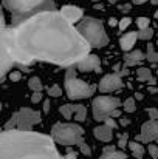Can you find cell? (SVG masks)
Returning <instances> with one entry per match:
<instances>
[{
	"label": "cell",
	"mask_w": 158,
	"mask_h": 159,
	"mask_svg": "<svg viewBox=\"0 0 158 159\" xmlns=\"http://www.w3.org/2000/svg\"><path fill=\"white\" fill-rule=\"evenodd\" d=\"M8 47L14 62L34 60L70 66L90 53V43L78 28L54 9L39 11L8 28Z\"/></svg>",
	"instance_id": "obj_1"
},
{
	"label": "cell",
	"mask_w": 158,
	"mask_h": 159,
	"mask_svg": "<svg viewBox=\"0 0 158 159\" xmlns=\"http://www.w3.org/2000/svg\"><path fill=\"white\" fill-rule=\"evenodd\" d=\"M0 159H64L51 136L11 128L0 133Z\"/></svg>",
	"instance_id": "obj_2"
},
{
	"label": "cell",
	"mask_w": 158,
	"mask_h": 159,
	"mask_svg": "<svg viewBox=\"0 0 158 159\" xmlns=\"http://www.w3.org/2000/svg\"><path fill=\"white\" fill-rule=\"evenodd\" d=\"M82 136H84V128L78 124L59 122L51 128V138L54 139V142L62 145H78L84 155L90 156L92 148L85 144Z\"/></svg>",
	"instance_id": "obj_3"
},
{
	"label": "cell",
	"mask_w": 158,
	"mask_h": 159,
	"mask_svg": "<svg viewBox=\"0 0 158 159\" xmlns=\"http://www.w3.org/2000/svg\"><path fill=\"white\" fill-rule=\"evenodd\" d=\"M3 6L12 14V23H17L39 11L53 9L54 0H2Z\"/></svg>",
	"instance_id": "obj_4"
},
{
	"label": "cell",
	"mask_w": 158,
	"mask_h": 159,
	"mask_svg": "<svg viewBox=\"0 0 158 159\" xmlns=\"http://www.w3.org/2000/svg\"><path fill=\"white\" fill-rule=\"evenodd\" d=\"M76 28L81 33V36L93 48H103L108 43V36L105 33L103 22L95 19V17H87V19L81 20Z\"/></svg>",
	"instance_id": "obj_5"
},
{
	"label": "cell",
	"mask_w": 158,
	"mask_h": 159,
	"mask_svg": "<svg viewBox=\"0 0 158 159\" xmlns=\"http://www.w3.org/2000/svg\"><path fill=\"white\" fill-rule=\"evenodd\" d=\"M65 91L70 99L79 101V99L92 98L96 91V87L81 80L76 76V71L73 68H70V70H67V74H65Z\"/></svg>",
	"instance_id": "obj_6"
},
{
	"label": "cell",
	"mask_w": 158,
	"mask_h": 159,
	"mask_svg": "<svg viewBox=\"0 0 158 159\" xmlns=\"http://www.w3.org/2000/svg\"><path fill=\"white\" fill-rule=\"evenodd\" d=\"M41 113L34 111L31 108H20L17 113L11 116V119L6 122L5 130L19 128V130H33L34 125L41 124Z\"/></svg>",
	"instance_id": "obj_7"
},
{
	"label": "cell",
	"mask_w": 158,
	"mask_h": 159,
	"mask_svg": "<svg viewBox=\"0 0 158 159\" xmlns=\"http://www.w3.org/2000/svg\"><path fill=\"white\" fill-rule=\"evenodd\" d=\"M12 63H14V59H12L9 47H8V28L5 23V16L0 8V80L9 71Z\"/></svg>",
	"instance_id": "obj_8"
},
{
	"label": "cell",
	"mask_w": 158,
	"mask_h": 159,
	"mask_svg": "<svg viewBox=\"0 0 158 159\" xmlns=\"http://www.w3.org/2000/svg\"><path fill=\"white\" fill-rule=\"evenodd\" d=\"M121 107V102L118 98H112V96H98L93 99V117L98 122H104L105 117L110 116V113L116 108Z\"/></svg>",
	"instance_id": "obj_9"
},
{
	"label": "cell",
	"mask_w": 158,
	"mask_h": 159,
	"mask_svg": "<svg viewBox=\"0 0 158 159\" xmlns=\"http://www.w3.org/2000/svg\"><path fill=\"white\" fill-rule=\"evenodd\" d=\"M124 87V82L121 79V76L118 73H110V74H105L104 77L99 80V91L101 93H112V91H116L119 88Z\"/></svg>",
	"instance_id": "obj_10"
},
{
	"label": "cell",
	"mask_w": 158,
	"mask_h": 159,
	"mask_svg": "<svg viewBox=\"0 0 158 159\" xmlns=\"http://www.w3.org/2000/svg\"><path fill=\"white\" fill-rule=\"evenodd\" d=\"M158 139V119H151L143 124L141 133L136 136V141H141L144 144H149Z\"/></svg>",
	"instance_id": "obj_11"
},
{
	"label": "cell",
	"mask_w": 158,
	"mask_h": 159,
	"mask_svg": "<svg viewBox=\"0 0 158 159\" xmlns=\"http://www.w3.org/2000/svg\"><path fill=\"white\" fill-rule=\"evenodd\" d=\"M78 70L82 71V73H87V71H99L101 70V62H99V57L96 54H87L84 59H81L78 63H76Z\"/></svg>",
	"instance_id": "obj_12"
},
{
	"label": "cell",
	"mask_w": 158,
	"mask_h": 159,
	"mask_svg": "<svg viewBox=\"0 0 158 159\" xmlns=\"http://www.w3.org/2000/svg\"><path fill=\"white\" fill-rule=\"evenodd\" d=\"M59 12H60L62 17H64L67 22H70L71 25L78 23V22L82 19V16H84V11H82L79 6H76V5H65V6H62V9H60Z\"/></svg>",
	"instance_id": "obj_13"
},
{
	"label": "cell",
	"mask_w": 158,
	"mask_h": 159,
	"mask_svg": "<svg viewBox=\"0 0 158 159\" xmlns=\"http://www.w3.org/2000/svg\"><path fill=\"white\" fill-rule=\"evenodd\" d=\"M93 134H95L96 139H99L103 142H110L112 138H113V128L108 127L107 124H103V125H99L93 130Z\"/></svg>",
	"instance_id": "obj_14"
},
{
	"label": "cell",
	"mask_w": 158,
	"mask_h": 159,
	"mask_svg": "<svg viewBox=\"0 0 158 159\" xmlns=\"http://www.w3.org/2000/svg\"><path fill=\"white\" fill-rule=\"evenodd\" d=\"M136 39H138V33L136 31H130V33H126L121 39H119V47L122 51H130L133 48V45L136 43Z\"/></svg>",
	"instance_id": "obj_15"
},
{
	"label": "cell",
	"mask_w": 158,
	"mask_h": 159,
	"mask_svg": "<svg viewBox=\"0 0 158 159\" xmlns=\"http://www.w3.org/2000/svg\"><path fill=\"white\" fill-rule=\"evenodd\" d=\"M146 59V54L140 50H133V51H127V54L124 56V62H126V66H132V65H136V63H141L143 60Z\"/></svg>",
	"instance_id": "obj_16"
},
{
	"label": "cell",
	"mask_w": 158,
	"mask_h": 159,
	"mask_svg": "<svg viewBox=\"0 0 158 159\" xmlns=\"http://www.w3.org/2000/svg\"><path fill=\"white\" fill-rule=\"evenodd\" d=\"M127 155L122 150H116L113 145H107L103 150V155L99 156V159H126Z\"/></svg>",
	"instance_id": "obj_17"
},
{
	"label": "cell",
	"mask_w": 158,
	"mask_h": 159,
	"mask_svg": "<svg viewBox=\"0 0 158 159\" xmlns=\"http://www.w3.org/2000/svg\"><path fill=\"white\" fill-rule=\"evenodd\" d=\"M127 145H129V148H130V152H132V155H133L135 158L136 159H143L144 153H146V150H144L143 144H140L138 141H132V142H129Z\"/></svg>",
	"instance_id": "obj_18"
},
{
	"label": "cell",
	"mask_w": 158,
	"mask_h": 159,
	"mask_svg": "<svg viewBox=\"0 0 158 159\" xmlns=\"http://www.w3.org/2000/svg\"><path fill=\"white\" fill-rule=\"evenodd\" d=\"M28 88H30L31 91H42V90H44V84H42L41 77H37V76L31 77V79L28 80Z\"/></svg>",
	"instance_id": "obj_19"
},
{
	"label": "cell",
	"mask_w": 158,
	"mask_h": 159,
	"mask_svg": "<svg viewBox=\"0 0 158 159\" xmlns=\"http://www.w3.org/2000/svg\"><path fill=\"white\" fill-rule=\"evenodd\" d=\"M85 119H87V108H85V105H76V108H74V120L84 122Z\"/></svg>",
	"instance_id": "obj_20"
},
{
	"label": "cell",
	"mask_w": 158,
	"mask_h": 159,
	"mask_svg": "<svg viewBox=\"0 0 158 159\" xmlns=\"http://www.w3.org/2000/svg\"><path fill=\"white\" fill-rule=\"evenodd\" d=\"M74 108L76 105H70V104H65L59 108V113L65 117V119H71V116L74 114Z\"/></svg>",
	"instance_id": "obj_21"
},
{
	"label": "cell",
	"mask_w": 158,
	"mask_h": 159,
	"mask_svg": "<svg viewBox=\"0 0 158 159\" xmlns=\"http://www.w3.org/2000/svg\"><path fill=\"white\" fill-rule=\"evenodd\" d=\"M146 59H147L151 63H157V62H158V53L155 51V48H154V45H152V43H149V45H147Z\"/></svg>",
	"instance_id": "obj_22"
},
{
	"label": "cell",
	"mask_w": 158,
	"mask_h": 159,
	"mask_svg": "<svg viewBox=\"0 0 158 159\" xmlns=\"http://www.w3.org/2000/svg\"><path fill=\"white\" fill-rule=\"evenodd\" d=\"M136 77L138 80H151L152 79V74H151V70L149 68H138L136 70Z\"/></svg>",
	"instance_id": "obj_23"
},
{
	"label": "cell",
	"mask_w": 158,
	"mask_h": 159,
	"mask_svg": "<svg viewBox=\"0 0 158 159\" xmlns=\"http://www.w3.org/2000/svg\"><path fill=\"white\" fill-rule=\"evenodd\" d=\"M122 108H124L126 113H133V111H136V102H135V98H129V99H126L124 104H122Z\"/></svg>",
	"instance_id": "obj_24"
},
{
	"label": "cell",
	"mask_w": 158,
	"mask_h": 159,
	"mask_svg": "<svg viewBox=\"0 0 158 159\" xmlns=\"http://www.w3.org/2000/svg\"><path fill=\"white\" fill-rule=\"evenodd\" d=\"M154 37V30L152 28H144V30H140V33H138V39H141V40H151Z\"/></svg>",
	"instance_id": "obj_25"
},
{
	"label": "cell",
	"mask_w": 158,
	"mask_h": 159,
	"mask_svg": "<svg viewBox=\"0 0 158 159\" xmlns=\"http://www.w3.org/2000/svg\"><path fill=\"white\" fill-rule=\"evenodd\" d=\"M47 93H48L51 98H59V96H62V88H60L57 84H54V85H51V87H48Z\"/></svg>",
	"instance_id": "obj_26"
},
{
	"label": "cell",
	"mask_w": 158,
	"mask_h": 159,
	"mask_svg": "<svg viewBox=\"0 0 158 159\" xmlns=\"http://www.w3.org/2000/svg\"><path fill=\"white\" fill-rule=\"evenodd\" d=\"M130 23H132V19L130 17H122L121 20H118V28L121 31H124V30H127L130 26Z\"/></svg>",
	"instance_id": "obj_27"
},
{
	"label": "cell",
	"mask_w": 158,
	"mask_h": 159,
	"mask_svg": "<svg viewBox=\"0 0 158 159\" xmlns=\"http://www.w3.org/2000/svg\"><path fill=\"white\" fill-rule=\"evenodd\" d=\"M127 144H129V134H127V133L119 134V139H118V147L122 150V148H126V147H127Z\"/></svg>",
	"instance_id": "obj_28"
},
{
	"label": "cell",
	"mask_w": 158,
	"mask_h": 159,
	"mask_svg": "<svg viewBox=\"0 0 158 159\" xmlns=\"http://www.w3.org/2000/svg\"><path fill=\"white\" fill-rule=\"evenodd\" d=\"M149 23H151V20H149L147 17H138V19H136V25H138V28H140V30L147 28V26H149Z\"/></svg>",
	"instance_id": "obj_29"
},
{
	"label": "cell",
	"mask_w": 158,
	"mask_h": 159,
	"mask_svg": "<svg viewBox=\"0 0 158 159\" xmlns=\"http://www.w3.org/2000/svg\"><path fill=\"white\" fill-rule=\"evenodd\" d=\"M42 99H44V96H42L41 91H33V96H31V102L33 104H39Z\"/></svg>",
	"instance_id": "obj_30"
},
{
	"label": "cell",
	"mask_w": 158,
	"mask_h": 159,
	"mask_svg": "<svg viewBox=\"0 0 158 159\" xmlns=\"http://www.w3.org/2000/svg\"><path fill=\"white\" fill-rule=\"evenodd\" d=\"M147 152H149V155H151L154 159H158V147L155 144H151L149 148H147Z\"/></svg>",
	"instance_id": "obj_31"
},
{
	"label": "cell",
	"mask_w": 158,
	"mask_h": 159,
	"mask_svg": "<svg viewBox=\"0 0 158 159\" xmlns=\"http://www.w3.org/2000/svg\"><path fill=\"white\" fill-rule=\"evenodd\" d=\"M20 79H22V73H20V71H11V73H9V80L17 82V80H20Z\"/></svg>",
	"instance_id": "obj_32"
},
{
	"label": "cell",
	"mask_w": 158,
	"mask_h": 159,
	"mask_svg": "<svg viewBox=\"0 0 158 159\" xmlns=\"http://www.w3.org/2000/svg\"><path fill=\"white\" fill-rule=\"evenodd\" d=\"M149 119H158V108H147Z\"/></svg>",
	"instance_id": "obj_33"
},
{
	"label": "cell",
	"mask_w": 158,
	"mask_h": 159,
	"mask_svg": "<svg viewBox=\"0 0 158 159\" xmlns=\"http://www.w3.org/2000/svg\"><path fill=\"white\" fill-rule=\"evenodd\" d=\"M104 122L107 124V125H108V127H112L113 130L116 128V122H115V119H113V117H105Z\"/></svg>",
	"instance_id": "obj_34"
},
{
	"label": "cell",
	"mask_w": 158,
	"mask_h": 159,
	"mask_svg": "<svg viewBox=\"0 0 158 159\" xmlns=\"http://www.w3.org/2000/svg\"><path fill=\"white\" fill-rule=\"evenodd\" d=\"M64 159H78V153H76V152H68V153L64 156Z\"/></svg>",
	"instance_id": "obj_35"
},
{
	"label": "cell",
	"mask_w": 158,
	"mask_h": 159,
	"mask_svg": "<svg viewBox=\"0 0 158 159\" xmlns=\"http://www.w3.org/2000/svg\"><path fill=\"white\" fill-rule=\"evenodd\" d=\"M119 116H121V111L116 108V110H113V111L110 113V116H108V117H113V119H115V117H119Z\"/></svg>",
	"instance_id": "obj_36"
},
{
	"label": "cell",
	"mask_w": 158,
	"mask_h": 159,
	"mask_svg": "<svg viewBox=\"0 0 158 159\" xmlns=\"http://www.w3.org/2000/svg\"><path fill=\"white\" fill-rule=\"evenodd\" d=\"M50 101H44V113H47V114H48V113H50Z\"/></svg>",
	"instance_id": "obj_37"
},
{
	"label": "cell",
	"mask_w": 158,
	"mask_h": 159,
	"mask_svg": "<svg viewBox=\"0 0 158 159\" xmlns=\"http://www.w3.org/2000/svg\"><path fill=\"white\" fill-rule=\"evenodd\" d=\"M119 11H121V12H127V11H130V5H129V3H127V5H121V6H119Z\"/></svg>",
	"instance_id": "obj_38"
},
{
	"label": "cell",
	"mask_w": 158,
	"mask_h": 159,
	"mask_svg": "<svg viewBox=\"0 0 158 159\" xmlns=\"http://www.w3.org/2000/svg\"><path fill=\"white\" fill-rule=\"evenodd\" d=\"M108 25H110V26H118V20H116L115 17H110V19H108Z\"/></svg>",
	"instance_id": "obj_39"
},
{
	"label": "cell",
	"mask_w": 158,
	"mask_h": 159,
	"mask_svg": "<svg viewBox=\"0 0 158 159\" xmlns=\"http://www.w3.org/2000/svg\"><path fill=\"white\" fill-rule=\"evenodd\" d=\"M119 124L124 127V125H129V124H130V120H129V119H126V117H122V119L119 120Z\"/></svg>",
	"instance_id": "obj_40"
},
{
	"label": "cell",
	"mask_w": 158,
	"mask_h": 159,
	"mask_svg": "<svg viewBox=\"0 0 158 159\" xmlns=\"http://www.w3.org/2000/svg\"><path fill=\"white\" fill-rule=\"evenodd\" d=\"M146 2H147V0H132L133 5H144Z\"/></svg>",
	"instance_id": "obj_41"
},
{
	"label": "cell",
	"mask_w": 158,
	"mask_h": 159,
	"mask_svg": "<svg viewBox=\"0 0 158 159\" xmlns=\"http://www.w3.org/2000/svg\"><path fill=\"white\" fill-rule=\"evenodd\" d=\"M135 98H136L138 101H143V98H144V96H143L141 93H136V94H135Z\"/></svg>",
	"instance_id": "obj_42"
},
{
	"label": "cell",
	"mask_w": 158,
	"mask_h": 159,
	"mask_svg": "<svg viewBox=\"0 0 158 159\" xmlns=\"http://www.w3.org/2000/svg\"><path fill=\"white\" fill-rule=\"evenodd\" d=\"M149 2H151L152 5H158V0H149Z\"/></svg>",
	"instance_id": "obj_43"
},
{
	"label": "cell",
	"mask_w": 158,
	"mask_h": 159,
	"mask_svg": "<svg viewBox=\"0 0 158 159\" xmlns=\"http://www.w3.org/2000/svg\"><path fill=\"white\" fill-rule=\"evenodd\" d=\"M155 19H158V9L155 11Z\"/></svg>",
	"instance_id": "obj_44"
},
{
	"label": "cell",
	"mask_w": 158,
	"mask_h": 159,
	"mask_svg": "<svg viewBox=\"0 0 158 159\" xmlns=\"http://www.w3.org/2000/svg\"><path fill=\"white\" fill-rule=\"evenodd\" d=\"M115 2H116V0H110V3H115Z\"/></svg>",
	"instance_id": "obj_45"
},
{
	"label": "cell",
	"mask_w": 158,
	"mask_h": 159,
	"mask_svg": "<svg viewBox=\"0 0 158 159\" xmlns=\"http://www.w3.org/2000/svg\"><path fill=\"white\" fill-rule=\"evenodd\" d=\"M92 2H101V0H92Z\"/></svg>",
	"instance_id": "obj_46"
},
{
	"label": "cell",
	"mask_w": 158,
	"mask_h": 159,
	"mask_svg": "<svg viewBox=\"0 0 158 159\" xmlns=\"http://www.w3.org/2000/svg\"><path fill=\"white\" fill-rule=\"evenodd\" d=\"M0 110H2V102H0Z\"/></svg>",
	"instance_id": "obj_47"
},
{
	"label": "cell",
	"mask_w": 158,
	"mask_h": 159,
	"mask_svg": "<svg viewBox=\"0 0 158 159\" xmlns=\"http://www.w3.org/2000/svg\"><path fill=\"white\" fill-rule=\"evenodd\" d=\"M157 45H158V40H157Z\"/></svg>",
	"instance_id": "obj_48"
}]
</instances>
